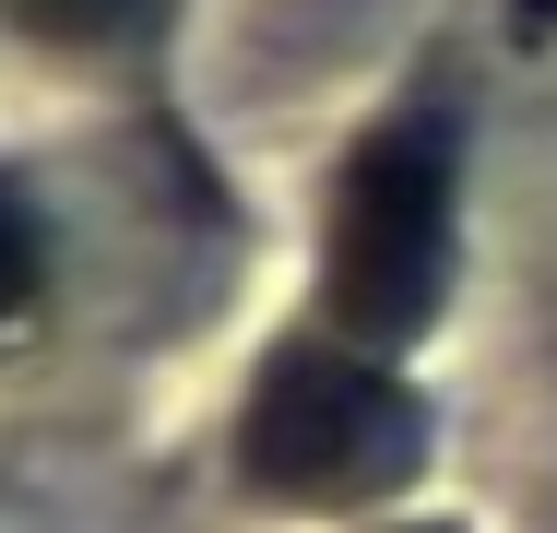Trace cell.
<instances>
[{"mask_svg": "<svg viewBox=\"0 0 557 533\" xmlns=\"http://www.w3.org/2000/svg\"><path fill=\"white\" fill-rule=\"evenodd\" d=\"M450 213H462V142H450V107H404L356 142L333 190V249H321V285H333V332L356 356H392L416 344L450 297Z\"/></svg>", "mask_w": 557, "mask_h": 533, "instance_id": "obj_1", "label": "cell"}, {"mask_svg": "<svg viewBox=\"0 0 557 533\" xmlns=\"http://www.w3.org/2000/svg\"><path fill=\"white\" fill-rule=\"evenodd\" d=\"M237 462L261 498H297V510H368L392 498L416 462H428V404L356 356V344H285L237 416Z\"/></svg>", "mask_w": 557, "mask_h": 533, "instance_id": "obj_2", "label": "cell"}, {"mask_svg": "<svg viewBox=\"0 0 557 533\" xmlns=\"http://www.w3.org/2000/svg\"><path fill=\"white\" fill-rule=\"evenodd\" d=\"M143 12H154V0H0V24H24V36H48V48H119Z\"/></svg>", "mask_w": 557, "mask_h": 533, "instance_id": "obj_3", "label": "cell"}, {"mask_svg": "<svg viewBox=\"0 0 557 533\" xmlns=\"http://www.w3.org/2000/svg\"><path fill=\"white\" fill-rule=\"evenodd\" d=\"M36 285H48V237H36V213L0 190V332L36 309Z\"/></svg>", "mask_w": 557, "mask_h": 533, "instance_id": "obj_4", "label": "cell"}]
</instances>
